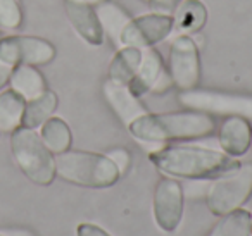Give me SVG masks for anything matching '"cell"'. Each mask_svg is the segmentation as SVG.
Wrapping results in <instances>:
<instances>
[{
    "label": "cell",
    "instance_id": "6da1fadb",
    "mask_svg": "<svg viewBox=\"0 0 252 236\" xmlns=\"http://www.w3.org/2000/svg\"><path fill=\"white\" fill-rule=\"evenodd\" d=\"M151 160L161 173L185 179H209L235 169L238 162L224 152L204 147L176 145L151 152Z\"/></svg>",
    "mask_w": 252,
    "mask_h": 236
},
{
    "label": "cell",
    "instance_id": "7a4b0ae2",
    "mask_svg": "<svg viewBox=\"0 0 252 236\" xmlns=\"http://www.w3.org/2000/svg\"><path fill=\"white\" fill-rule=\"evenodd\" d=\"M216 122L213 116L200 111L166 112V114H144L130 126V133L142 143H161L169 140L202 138L214 131Z\"/></svg>",
    "mask_w": 252,
    "mask_h": 236
},
{
    "label": "cell",
    "instance_id": "3957f363",
    "mask_svg": "<svg viewBox=\"0 0 252 236\" xmlns=\"http://www.w3.org/2000/svg\"><path fill=\"white\" fill-rule=\"evenodd\" d=\"M56 176L85 188H109L121 173L107 155L83 150H66L56 157Z\"/></svg>",
    "mask_w": 252,
    "mask_h": 236
},
{
    "label": "cell",
    "instance_id": "277c9868",
    "mask_svg": "<svg viewBox=\"0 0 252 236\" xmlns=\"http://www.w3.org/2000/svg\"><path fill=\"white\" fill-rule=\"evenodd\" d=\"M11 152L21 173L38 186H49L56 179V159L36 129L18 128L11 133Z\"/></svg>",
    "mask_w": 252,
    "mask_h": 236
},
{
    "label": "cell",
    "instance_id": "5b68a950",
    "mask_svg": "<svg viewBox=\"0 0 252 236\" xmlns=\"http://www.w3.org/2000/svg\"><path fill=\"white\" fill-rule=\"evenodd\" d=\"M252 195V162L238 164L209 184L206 193L207 208L214 215H226L240 208Z\"/></svg>",
    "mask_w": 252,
    "mask_h": 236
},
{
    "label": "cell",
    "instance_id": "8992f818",
    "mask_svg": "<svg viewBox=\"0 0 252 236\" xmlns=\"http://www.w3.org/2000/svg\"><path fill=\"white\" fill-rule=\"evenodd\" d=\"M182 105L192 111L207 112V114L238 116L252 119V95L224 93L213 90H187L178 95Z\"/></svg>",
    "mask_w": 252,
    "mask_h": 236
},
{
    "label": "cell",
    "instance_id": "52a82bcc",
    "mask_svg": "<svg viewBox=\"0 0 252 236\" xmlns=\"http://www.w3.org/2000/svg\"><path fill=\"white\" fill-rule=\"evenodd\" d=\"M56 59V47L40 36L9 35L0 38V60L11 66H47Z\"/></svg>",
    "mask_w": 252,
    "mask_h": 236
},
{
    "label": "cell",
    "instance_id": "ba28073f",
    "mask_svg": "<svg viewBox=\"0 0 252 236\" xmlns=\"http://www.w3.org/2000/svg\"><path fill=\"white\" fill-rule=\"evenodd\" d=\"M173 30H175V19L169 14L152 12V14L138 16L125 25L119 35V43L123 47L145 49L162 42Z\"/></svg>",
    "mask_w": 252,
    "mask_h": 236
},
{
    "label": "cell",
    "instance_id": "9c48e42d",
    "mask_svg": "<svg viewBox=\"0 0 252 236\" xmlns=\"http://www.w3.org/2000/svg\"><path fill=\"white\" fill-rule=\"evenodd\" d=\"M169 76L178 90H193L199 85L200 60L197 45L189 35L175 38L169 49Z\"/></svg>",
    "mask_w": 252,
    "mask_h": 236
},
{
    "label": "cell",
    "instance_id": "30bf717a",
    "mask_svg": "<svg viewBox=\"0 0 252 236\" xmlns=\"http://www.w3.org/2000/svg\"><path fill=\"white\" fill-rule=\"evenodd\" d=\"M183 217V188L173 177H161L154 190V219L164 233H173Z\"/></svg>",
    "mask_w": 252,
    "mask_h": 236
},
{
    "label": "cell",
    "instance_id": "8fae6325",
    "mask_svg": "<svg viewBox=\"0 0 252 236\" xmlns=\"http://www.w3.org/2000/svg\"><path fill=\"white\" fill-rule=\"evenodd\" d=\"M64 9L69 19L71 26L76 30V33L90 45H102L104 43V28L98 19L95 9L78 0H64Z\"/></svg>",
    "mask_w": 252,
    "mask_h": 236
},
{
    "label": "cell",
    "instance_id": "7c38bea8",
    "mask_svg": "<svg viewBox=\"0 0 252 236\" xmlns=\"http://www.w3.org/2000/svg\"><path fill=\"white\" fill-rule=\"evenodd\" d=\"M104 90V97L114 114L125 122L126 126H130L140 116L147 114V109L140 104L138 97H135L130 91L128 85L116 83V81L107 80L102 87Z\"/></svg>",
    "mask_w": 252,
    "mask_h": 236
},
{
    "label": "cell",
    "instance_id": "4fadbf2b",
    "mask_svg": "<svg viewBox=\"0 0 252 236\" xmlns=\"http://www.w3.org/2000/svg\"><path fill=\"white\" fill-rule=\"evenodd\" d=\"M218 140H220V145L224 150V153H228L231 157L244 155L251 148V140H252L251 122L245 118L230 116L221 124Z\"/></svg>",
    "mask_w": 252,
    "mask_h": 236
},
{
    "label": "cell",
    "instance_id": "5bb4252c",
    "mask_svg": "<svg viewBox=\"0 0 252 236\" xmlns=\"http://www.w3.org/2000/svg\"><path fill=\"white\" fill-rule=\"evenodd\" d=\"M162 73H164V69H162L161 54L154 49H149L145 54H142L140 67H138L133 80L128 83V88L135 97H142V95L152 91V88L156 87Z\"/></svg>",
    "mask_w": 252,
    "mask_h": 236
},
{
    "label": "cell",
    "instance_id": "9a60e30c",
    "mask_svg": "<svg viewBox=\"0 0 252 236\" xmlns=\"http://www.w3.org/2000/svg\"><path fill=\"white\" fill-rule=\"evenodd\" d=\"M57 105H59L57 93L47 88L42 95L32 98V100H26L21 126L30 129H38L47 119L52 118L54 112L57 111Z\"/></svg>",
    "mask_w": 252,
    "mask_h": 236
},
{
    "label": "cell",
    "instance_id": "2e32d148",
    "mask_svg": "<svg viewBox=\"0 0 252 236\" xmlns=\"http://www.w3.org/2000/svg\"><path fill=\"white\" fill-rule=\"evenodd\" d=\"M9 87L25 100H32L47 90L45 78L35 66H16L9 80Z\"/></svg>",
    "mask_w": 252,
    "mask_h": 236
},
{
    "label": "cell",
    "instance_id": "e0dca14e",
    "mask_svg": "<svg viewBox=\"0 0 252 236\" xmlns=\"http://www.w3.org/2000/svg\"><path fill=\"white\" fill-rule=\"evenodd\" d=\"M26 100L14 90L0 91V133H14L23 124Z\"/></svg>",
    "mask_w": 252,
    "mask_h": 236
},
{
    "label": "cell",
    "instance_id": "ac0fdd59",
    "mask_svg": "<svg viewBox=\"0 0 252 236\" xmlns=\"http://www.w3.org/2000/svg\"><path fill=\"white\" fill-rule=\"evenodd\" d=\"M142 62V50L137 47H125L112 59L109 66V80L116 83L128 85L137 74Z\"/></svg>",
    "mask_w": 252,
    "mask_h": 236
},
{
    "label": "cell",
    "instance_id": "d6986e66",
    "mask_svg": "<svg viewBox=\"0 0 252 236\" xmlns=\"http://www.w3.org/2000/svg\"><path fill=\"white\" fill-rule=\"evenodd\" d=\"M40 138L45 143V147L54 153H63L71 148L73 135L67 126V122L61 118H50L40 126Z\"/></svg>",
    "mask_w": 252,
    "mask_h": 236
},
{
    "label": "cell",
    "instance_id": "ffe728a7",
    "mask_svg": "<svg viewBox=\"0 0 252 236\" xmlns=\"http://www.w3.org/2000/svg\"><path fill=\"white\" fill-rule=\"evenodd\" d=\"M175 28L180 33H197L207 21V9L200 0H183L176 7Z\"/></svg>",
    "mask_w": 252,
    "mask_h": 236
},
{
    "label": "cell",
    "instance_id": "44dd1931",
    "mask_svg": "<svg viewBox=\"0 0 252 236\" xmlns=\"http://www.w3.org/2000/svg\"><path fill=\"white\" fill-rule=\"evenodd\" d=\"M252 215L245 208H237L223 215L207 236H251Z\"/></svg>",
    "mask_w": 252,
    "mask_h": 236
},
{
    "label": "cell",
    "instance_id": "7402d4cb",
    "mask_svg": "<svg viewBox=\"0 0 252 236\" xmlns=\"http://www.w3.org/2000/svg\"><path fill=\"white\" fill-rule=\"evenodd\" d=\"M98 19H100L102 23V28H107L109 33L112 35V38H114V42L119 43V35H121L123 28H125V25L128 21H130V18L125 14V12L121 11V9L118 7V5L114 4H100L98 5Z\"/></svg>",
    "mask_w": 252,
    "mask_h": 236
},
{
    "label": "cell",
    "instance_id": "603a6c76",
    "mask_svg": "<svg viewBox=\"0 0 252 236\" xmlns=\"http://www.w3.org/2000/svg\"><path fill=\"white\" fill-rule=\"evenodd\" d=\"M23 18L19 0H0V30L14 31L23 25Z\"/></svg>",
    "mask_w": 252,
    "mask_h": 236
},
{
    "label": "cell",
    "instance_id": "cb8c5ba5",
    "mask_svg": "<svg viewBox=\"0 0 252 236\" xmlns=\"http://www.w3.org/2000/svg\"><path fill=\"white\" fill-rule=\"evenodd\" d=\"M107 157L116 164V167H118V171L121 174H125L126 171H128V167H130L131 157H130V152H128L126 148H114V150H111V152L107 153Z\"/></svg>",
    "mask_w": 252,
    "mask_h": 236
},
{
    "label": "cell",
    "instance_id": "d4e9b609",
    "mask_svg": "<svg viewBox=\"0 0 252 236\" xmlns=\"http://www.w3.org/2000/svg\"><path fill=\"white\" fill-rule=\"evenodd\" d=\"M182 2L183 0H149L151 9L154 12H159V14H169L171 11H176V7Z\"/></svg>",
    "mask_w": 252,
    "mask_h": 236
},
{
    "label": "cell",
    "instance_id": "484cf974",
    "mask_svg": "<svg viewBox=\"0 0 252 236\" xmlns=\"http://www.w3.org/2000/svg\"><path fill=\"white\" fill-rule=\"evenodd\" d=\"M76 236H111L100 226L92 224V222H81L76 228Z\"/></svg>",
    "mask_w": 252,
    "mask_h": 236
},
{
    "label": "cell",
    "instance_id": "4316f807",
    "mask_svg": "<svg viewBox=\"0 0 252 236\" xmlns=\"http://www.w3.org/2000/svg\"><path fill=\"white\" fill-rule=\"evenodd\" d=\"M12 69H14V66H11V64L4 62V60H0V91L4 90V88L9 85V80H11Z\"/></svg>",
    "mask_w": 252,
    "mask_h": 236
},
{
    "label": "cell",
    "instance_id": "83f0119b",
    "mask_svg": "<svg viewBox=\"0 0 252 236\" xmlns=\"http://www.w3.org/2000/svg\"><path fill=\"white\" fill-rule=\"evenodd\" d=\"M0 231L4 233L5 236H36L35 233L26 228H2Z\"/></svg>",
    "mask_w": 252,
    "mask_h": 236
},
{
    "label": "cell",
    "instance_id": "f1b7e54d",
    "mask_svg": "<svg viewBox=\"0 0 252 236\" xmlns=\"http://www.w3.org/2000/svg\"><path fill=\"white\" fill-rule=\"evenodd\" d=\"M78 2H83V4H88V5H100V4H105L107 0H78Z\"/></svg>",
    "mask_w": 252,
    "mask_h": 236
},
{
    "label": "cell",
    "instance_id": "f546056e",
    "mask_svg": "<svg viewBox=\"0 0 252 236\" xmlns=\"http://www.w3.org/2000/svg\"><path fill=\"white\" fill-rule=\"evenodd\" d=\"M0 236H5V235H4V233H2V231H0Z\"/></svg>",
    "mask_w": 252,
    "mask_h": 236
},
{
    "label": "cell",
    "instance_id": "4dcf8cb0",
    "mask_svg": "<svg viewBox=\"0 0 252 236\" xmlns=\"http://www.w3.org/2000/svg\"><path fill=\"white\" fill-rule=\"evenodd\" d=\"M142 2H149V0H142Z\"/></svg>",
    "mask_w": 252,
    "mask_h": 236
},
{
    "label": "cell",
    "instance_id": "1f68e13d",
    "mask_svg": "<svg viewBox=\"0 0 252 236\" xmlns=\"http://www.w3.org/2000/svg\"><path fill=\"white\" fill-rule=\"evenodd\" d=\"M251 235H252V226H251Z\"/></svg>",
    "mask_w": 252,
    "mask_h": 236
},
{
    "label": "cell",
    "instance_id": "d6a6232c",
    "mask_svg": "<svg viewBox=\"0 0 252 236\" xmlns=\"http://www.w3.org/2000/svg\"><path fill=\"white\" fill-rule=\"evenodd\" d=\"M251 147H252V140H251Z\"/></svg>",
    "mask_w": 252,
    "mask_h": 236
},
{
    "label": "cell",
    "instance_id": "836d02e7",
    "mask_svg": "<svg viewBox=\"0 0 252 236\" xmlns=\"http://www.w3.org/2000/svg\"><path fill=\"white\" fill-rule=\"evenodd\" d=\"M0 135H2V133H0Z\"/></svg>",
    "mask_w": 252,
    "mask_h": 236
}]
</instances>
